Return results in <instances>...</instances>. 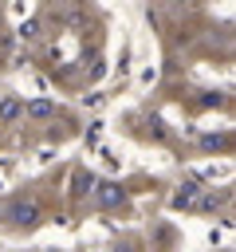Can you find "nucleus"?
<instances>
[{"label":"nucleus","instance_id":"1","mask_svg":"<svg viewBox=\"0 0 236 252\" xmlns=\"http://www.w3.org/2000/svg\"><path fill=\"white\" fill-rule=\"evenodd\" d=\"M39 201L35 197H16V201H8V209H4V220L12 224V228H35L39 224Z\"/></svg>","mask_w":236,"mask_h":252},{"label":"nucleus","instance_id":"2","mask_svg":"<svg viewBox=\"0 0 236 252\" xmlns=\"http://www.w3.org/2000/svg\"><path fill=\"white\" fill-rule=\"evenodd\" d=\"M90 197H94V205L106 209V213L126 205V189H122L118 181H94V185H90Z\"/></svg>","mask_w":236,"mask_h":252},{"label":"nucleus","instance_id":"3","mask_svg":"<svg viewBox=\"0 0 236 252\" xmlns=\"http://www.w3.org/2000/svg\"><path fill=\"white\" fill-rule=\"evenodd\" d=\"M24 114H28V118H35V122H47V118H55V114H59V106H55L51 98H31V102H24Z\"/></svg>","mask_w":236,"mask_h":252},{"label":"nucleus","instance_id":"4","mask_svg":"<svg viewBox=\"0 0 236 252\" xmlns=\"http://www.w3.org/2000/svg\"><path fill=\"white\" fill-rule=\"evenodd\" d=\"M20 118H24V98L4 94V98H0V126H12V122H20Z\"/></svg>","mask_w":236,"mask_h":252},{"label":"nucleus","instance_id":"5","mask_svg":"<svg viewBox=\"0 0 236 252\" xmlns=\"http://www.w3.org/2000/svg\"><path fill=\"white\" fill-rule=\"evenodd\" d=\"M197 197H201V185H197V181H185V185L173 193V201H169V205H173V209H193V205H197Z\"/></svg>","mask_w":236,"mask_h":252},{"label":"nucleus","instance_id":"6","mask_svg":"<svg viewBox=\"0 0 236 252\" xmlns=\"http://www.w3.org/2000/svg\"><path fill=\"white\" fill-rule=\"evenodd\" d=\"M20 35H24V39H39V35H43V24H39V20H24V24H20Z\"/></svg>","mask_w":236,"mask_h":252},{"label":"nucleus","instance_id":"7","mask_svg":"<svg viewBox=\"0 0 236 252\" xmlns=\"http://www.w3.org/2000/svg\"><path fill=\"white\" fill-rule=\"evenodd\" d=\"M90 185H94V177H90V173H75V197H87V193H90Z\"/></svg>","mask_w":236,"mask_h":252},{"label":"nucleus","instance_id":"8","mask_svg":"<svg viewBox=\"0 0 236 252\" xmlns=\"http://www.w3.org/2000/svg\"><path fill=\"white\" fill-rule=\"evenodd\" d=\"M201 146H205V150H224V146H228V138H224V134H205V138H201Z\"/></svg>","mask_w":236,"mask_h":252},{"label":"nucleus","instance_id":"9","mask_svg":"<svg viewBox=\"0 0 236 252\" xmlns=\"http://www.w3.org/2000/svg\"><path fill=\"white\" fill-rule=\"evenodd\" d=\"M220 102H224L220 94H205V98H201V106H220Z\"/></svg>","mask_w":236,"mask_h":252},{"label":"nucleus","instance_id":"10","mask_svg":"<svg viewBox=\"0 0 236 252\" xmlns=\"http://www.w3.org/2000/svg\"><path fill=\"white\" fill-rule=\"evenodd\" d=\"M55 4H75V0H55Z\"/></svg>","mask_w":236,"mask_h":252}]
</instances>
